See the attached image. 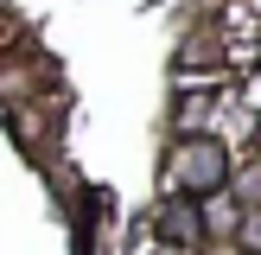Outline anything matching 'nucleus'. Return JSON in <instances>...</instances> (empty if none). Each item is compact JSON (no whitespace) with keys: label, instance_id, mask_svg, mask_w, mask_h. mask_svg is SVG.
Returning a JSON list of instances; mask_svg holds the SVG:
<instances>
[{"label":"nucleus","instance_id":"f257e3e1","mask_svg":"<svg viewBox=\"0 0 261 255\" xmlns=\"http://www.w3.org/2000/svg\"><path fill=\"white\" fill-rule=\"evenodd\" d=\"M160 230H166V242H198V211H191V204H185V211H178V204H172Z\"/></svg>","mask_w":261,"mask_h":255}]
</instances>
